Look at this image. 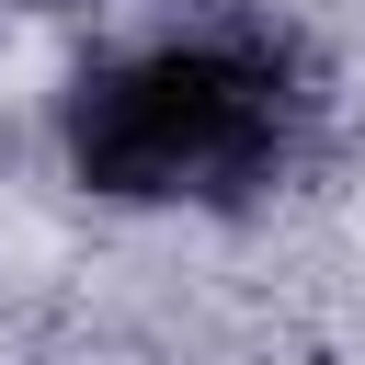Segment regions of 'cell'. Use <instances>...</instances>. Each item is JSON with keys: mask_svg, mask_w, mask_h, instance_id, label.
<instances>
[{"mask_svg": "<svg viewBox=\"0 0 365 365\" xmlns=\"http://www.w3.org/2000/svg\"><path fill=\"white\" fill-rule=\"evenodd\" d=\"M68 148H80V182L103 194H240L285 148V68L228 34L148 46L80 80Z\"/></svg>", "mask_w": 365, "mask_h": 365, "instance_id": "6da1fadb", "label": "cell"}]
</instances>
